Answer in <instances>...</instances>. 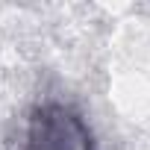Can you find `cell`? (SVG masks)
Listing matches in <instances>:
<instances>
[{
    "instance_id": "6da1fadb",
    "label": "cell",
    "mask_w": 150,
    "mask_h": 150,
    "mask_svg": "<svg viewBox=\"0 0 150 150\" xmlns=\"http://www.w3.org/2000/svg\"><path fill=\"white\" fill-rule=\"evenodd\" d=\"M24 150H94V138L71 106L44 103L30 118Z\"/></svg>"
}]
</instances>
